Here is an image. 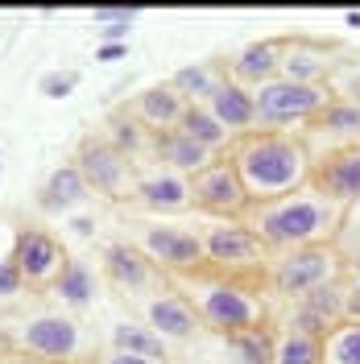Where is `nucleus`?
<instances>
[{
  "mask_svg": "<svg viewBox=\"0 0 360 364\" xmlns=\"http://www.w3.org/2000/svg\"><path fill=\"white\" fill-rule=\"evenodd\" d=\"M228 161L236 166V174L248 191V203H270V199H286L294 191L311 186V170L315 158L307 149V141L290 133H248L236 136Z\"/></svg>",
  "mask_w": 360,
  "mask_h": 364,
  "instance_id": "1",
  "label": "nucleus"
},
{
  "mask_svg": "<svg viewBox=\"0 0 360 364\" xmlns=\"http://www.w3.org/2000/svg\"><path fill=\"white\" fill-rule=\"evenodd\" d=\"M245 224L257 232V240L273 252L290 249H311V245H327L339 236L344 224V207L332 203L327 195H319L315 186H302L286 199H270V203H248Z\"/></svg>",
  "mask_w": 360,
  "mask_h": 364,
  "instance_id": "2",
  "label": "nucleus"
},
{
  "mask_svg": "<svg viewBox=\"0 0 360 364\" xmlns=\"http://www.w3.org/2000/svg\"><path fill=\"white\" fill-rule=\"evenodd\" d=\"M195 311L199 318L220 331V336H236V331H257L265 327V302L248 290L245 282L236 277H211V282H199L195 290Z\"/></svg>",
  "mask_w": 360,
  "mask_h": 364,
  "instance_id": "3",
  "label": "nucleus"
},
{
  "mask_svg": "<svg viewBox=\"0 0 360 364\" xmlns=\"http://www.w3.org/2000/svg\"><path fill=\"white\" fill-rule=\"evenodd\" d=\"M253 100H257V129H261V133H282L286 124L319 120L323 108L336 100V91L327 87V83H290V79H273V83L253 91Z\"/></svg>",
  "mask_w": 360,
  "mask_h": 364,
  "instance_id": "4",
  "label": "nucleus"
},
{
  "mask_svg": "<svg viewBox=\"0 0 360 364\" xmlns=\"http://www.w3.org/2000/svg\"><path fill=\"white\" fill-rule=\"evenodd\" d=\"M339 269H344V257H339L336 245H311V249H290V252L270 257L265 277H270L273 294L302 298L311 290H319V286L339 282Z\"/></svg>",
  "mask_w": 360,
  "mask_h": 364,
  "instance_id": "5",
  "label": "nucleus"
},
{
  "mask_svg": "<svg viewBox=\"0 0 360 364\" xmlns=\"http://www.w3.org/2000/svg\"><path fill=\"white\" fill-rule=\"evenodd\" d=\"M203 252H207V265L220 269L224 277H236V273H245V269L270 265V249L257 240V232L245 220L207 224V232H203Z\"/></svg>",
  "mask_w": 360,
  "mask_h": 364,
  "instance_id": "6",
  "label": "nucleus"
},
{
  "mask_svg": "<svg viewBox=\"0 0 360 364\" xmlns=\"http://www.w3.org/2000/svg\"><path fill=\"white\" fill-rule=\"evenodd\" d=\"M75 166L79 174L88 178L91 191L108 195V199H133V186H137V174H133V158H125L120 149H112L108 141H95L88 136L75 154Z\"/></svg>",
  "mask_w": 360,
  "mask_h": 364,
  "instance_id": "7",
  "label": "nucleus"
},
{
  "mask_svg": "<svg viewBox=\"0 0 360 364\" xmlns=\"http://www.w3.org/2000/svg\"><path fill=\"white\" fill-rule=\"evenodd\" d=\"M191 195H195L199 211L220 215V220H245V211H248V191L228 158H216L207 170H199L191 178Z\"/></svg>",
  "mask_w": 360,
  "mask_h": 364,
  "instance_id": "8",
  "label": "nucleus"
},
{
  "mask_svg": "<svg viewBox=\"0 0 360 364\" xmlns=\"http://www.w3.org/2000/svg\"><path fill=\"white\" fill-rule=\"evenodd\" d=\"M158 269L170 273H199L207 265V252H203V236L199 232H186V228H166V224H149L141 228V245Z\"/></svg>",
  "mask_w": 360,
  "mask_h": 364,
  "instance_id": "9",
  "label": "nucleus"
},
{
  "mask_svg": "<svg viewBox=\"0 0 360 364\" xmlns=\"http://www.w3.org/2000/svg\"><path fill=\"white\" fill-rule=\"evenodd\" d=\"M67 261L70 257L63 252L58 236H50L46 228H21L17 240H13V265L21 269L25 286H33V290L54 286Z\"/></svg>",
  "mask_w": 360,
  "mask_h": 364,
  "instance_id": "10",
  "label": "nucleus"
},
{
  "mask_svg": "<svg viewBox=\"0 0 360 364\" xmlns=\"http://www.w3.org/2000/svg\"><path fill=\"white\" fill-rule=\"evenodd\" d=\"M21 352H33L54 364H70L83 352V331L67 315H33L21 323Z\"/></svg>",
  "mask_w": 360,
  "mask_h": 364,
  "instance_id": "11",
  "label": "nucleus"
},
{
  "mask_svg": "<svg viewBox=\"0 0 360 364\" xmlns=\"http://www.w3.org/2000/svg\"><path fill=\"white\" fill-rule=\"evenodd\" d=\"M311 186L339 207L360 203V141L319 158L315 170H311Z\"/></svg>",
  "mask_w": 360,
  "mask_h": 364,
  "instance_id": "12",
  "label": "nucleus"
},
{
  "mask_svg": "<svg viewBox=\"0 0 360 364\" xmlns=\"http://www.w3.org/2000/svg\"><path fill=\"white\" fill-rule=\"evenodd\" d=\"M133 203L141 211H154V215H179L186 207H195L191 195V178H182L174 170H149V174H137L133 186Z\"/></svg>",
  "mask_w": 360,
  "mask_h": 364,
  "instance_id": "13",
  "label": "nucleus"
},
{
  "mask_svg": "<svg viewBox=\"0 0 360 364\" xmlns=\"http://www.w3.org/2000/svg\"><path fill=\"white\" fill-rule=\"evenodd\" d=\"M339 323H344V286H339V282L302 294L290 311V331L315 336V340H323V336H327L332 327H339Z\"/></svg>",
  "mask_w": 360,
  "mask_h": 364,
  "instance_id": "14",
  "label": "nucleus"
},
{
  "mask_svg": "<svg viewBox=\"0 0 360 364\" xmlns=\"http://www.w3.org/2000/svg\"><path fill=\"white\" fill-rule=\"evenodd\" d=\"M277 70H282V38H265V42H248L228 63V79L248 91H257V87H265V83H273Z\"/></svg>",
  "mask_w": 360,
  "mask_h": 364,
  "instance_id": "15",
  "label": "nucleus"
},
{
  "mask_svg": "<svg viewBox=\"0 0 360 364\" xmlns=\"http://www.w3.org/2000/svg\"><path fill=\"white\" fill-rule=\"evenodd\" d=\"M145 323L158 331L162 340H191L203 327L195 302L186 294H158L145 302Z\"/></svg>",
  "mask_w": 360,
  "mask_h": 364,
  "instance_id": "16",
  "label": "nucleus"
},
{
  "mask_svg": "<svg viewBox=\"0 0 360 364\" xmlns=\"http://www.w3.org/2000/svg\"><path fill=\"white\" fill-rule=\"evenodd\" d=\"M336 67L332 63V46L307 42V38H282V70L277 79L290 83H323V75Z\"/></svg>",
  "mask_w": 360,
  "mask_h": 364,
  "instance_id": "17",
  "label": "nucleus"
},
{
  "mask_svg": "<svg viewBox=\"0 0 360 364\" xmlns=\"http://www.w3.org/2000/svg\"><path fill=\"white\" fill-rule=\"evenodd\" d=\"M149 149H154V158L162 161V170H174V174H182V178H195L199 170H207V166L216 161L211 149L195 145V141H191L186 133H179V129L154 133L149 136Z\"/></svg>",
  "mask_w": 360,
  "mask_h": 364,
  "instance_id": "18",
  "label": "nucleus"
},
{
  "mask_svg": "<svg viewBox=\"0 0 360 364\" xmlns=\"http://www.w3.org/2000/svg\"><path fill=\"white\" fill-rule=\"evenodd\" d=\"M207 108H211V116H216L232 136L257 133V100H253V91L240 87V83L224 79V83L216 87V95L207 100Z\"/></svg>",
  "mask_w": 360,
  "mask_h": 364,
  "instance_id": "19",
  "label": "nucleus"
},
{
  "mask_svg": "<svg viewBox=\"0 0 360 364\" xmlns=\"http://www.w3.org/2000/svg\"><path fill=\"white\" fill-rule=\"evenodd\" d=\"M104 269L120 290H145V286L158 282V265L129 240H112L104 249Z\"/></svg>",
  "mask_w": 360,
  "mask_h": 364,
  "instance_id": "20",
  "label": "nucleus"
},
{
  "mask_svg": "<svg viewBox=\"0 0 360 364\" xmlns=\"http://www.w3.org/2000/svg\"><path fill=\"white\" fill-rule=\"evenodd\" d=\"M182 112H186V100L170 83H154L133 100V116L149 129V133H166V129H179Z\"/></svg>",
  "mask_w": 360,
  "mask_h": 364,
  "instance_id": "21",
  "label": "nucleus"
},
{
  "mask_svg": "<svg viewBox=\"0 0 360 364\" xmlns=\"http://www.w3.org/2000/svg\"><path fill=\"white\" fill-rule=\"evenodd\" d=\"M91 195V186H88V178L79 174V166L75 161H67V166H58L50 178H46V186H42V211H67V207H75V203H83Z\"/></svg>",
  "mask_w": 360,
  "mask_h": 364,
  "instance_id": "22",
  "label": "nucleus"
},
{
  "mask_svg": "<svg viewBox=\"0 0 360 364\" xmlns=\"http://www.w3.org/2000/svg\"><path fill=\"white\" fill-rule=\"evenodd\" d=\"M179 133H186L195 145L211 149V154L232 149V141H236V136L228 133L216 116H211V108H207V104H186V112H182V120H179Z\"/></svg>",
  "mask_w": 360,
  "mask_h": 364,
  "instance_id": "23",
  "label": "nucleus"
},
{
  "mask_svg": "<svg viewBox=\"0 0 360 364\" xmlns=\"http://www.w3.org/2000/svg\"><path fill=\"white\" fill-rule=\"evenodd\" d=\"M112 348L116 352H129V356H145V360H170L166 356V340L149 323H116L112 327Z\"/></svg>",
  "mask_w": 360,
  "mask_h": 364,
  "instance_id": "24",
  "label": "nucleus"
},
{
  "mask_svg": "<svg viewBox=\"0 0 360 364\" xmlns=\"http://www.w3.org/2000/svg\"><path fill=\"white\" fill-rule=\"evenodd\" d=\"M228 79V70L211 67V63H195V67H182L174 70V79H170V87L179 91L186 104H207L211 95H216V87Z\"/></svg>",
  "mask_w": 360,
  "mask_h": 364,
  "instance_id": "25",
  "label": "nucleus"
},
{
  "mask_svg": "<svg viewBox=\"0 0 360 364\" xmlns=\"http://www.w3.org/2000/svg\"><path fill=\"white\" fill-rule=\"evenodd\" d=\"M54 294L63 298L67 306H88L91 298H95V273H91L88 261H75L70 257L63 273H58V282H54Z\"/></svg>",
  "mask_w": 360,
  "mask_h": 364,
  "instance_id": "26",
  "label": "nucleus"
},
{
  "mask_svg": "<svg viewBox=\"0 0 360 364\" xmlns=\"http://www.w3.org/2000/svg\"><path fill=\"white\" fill-rule=\"evenodd\" d=\"M273 364H323V340L286 327L282 336H273Z\"/></svg>",
  "mask_w": 360,
  "mask_h": 364,
  "instance_id": "27",
  "label": "nucleus"
},
{
  "mask_svg": "<svg viewBox=\"0 0 360 364\" xmlns=\"http://www.w3.org/2000/svg\"><path fill=\"white\" fill-rule=\"evenodd\" d=\"M224 348L236 356V364H273V336L265 327L224 336Z\"/></svg>",
  "mask_w": 360,
  "mask_h": 364,
  "instance_id": "28",
  "label": "nucleus"
},
{
  "mask_svg": "<svg viewBox=\"0 0 360 364\" xmlns=\"http://www.w3.org/2000/svg\"><path fill=\"white\" fill-rule=\"evenodd\" d=\"M323 364H360V323H339L323 336Z\"/></svg>",
  "mask_w": 360,
  "mask_h": 364,
  "instance_id": "29",
  "label": "nucleus"
},
{
  "mask_svg": "<svg viewBox=\"0 0 360 364\" xmlns=\"http://www.w3.org/2000/svg\"><path fill=\"white\" fill-rule=\"evenodd\" d=\"M319 133H332V136H356L360 141V104L352 100H332L323 116L315 120Z\"/></svg>",
  "mask_w": 360,
  "mask_h": 364,
  "instance_id": "30",
  "label": "nucleus"
},
{
  "mask_svg": "<svg viewBox=\"0 0 360 364\" xmlns=\"http://www.w3.org/2000/svg\"><path fill=\"white\" fill-rule=\"evenodd\" d=\"M145 141H149V136H145V124H141L133 112H116L112 120H108V145L120 149L125 158L141 154V149H145Z\"/></svg>",
  "mask_w": 360,
  "mask_h": 364,
  "instance_id": "31",
  "label": "nucleus"
},
{
  "mask_svg": "<svg viewBox=\"0 0 360 364\" xmlns=\"http://www.w3.org/2000/svg\"><path fill=\"white\" fill-rule=\"evenodd\" d=\"M91 21H95V33L104 38V46H125L137 21V9H95Z\"/></svg>",
  "mask_w": 360,
  "mask_h": 364,
  "instance_id": "32",
  "label": "nucleus"
},
{
  "mask_svg": "<svg viewBox=\"0 0 360 364\" xmlns=\"http://www.w3.org/2000/svg\"><path fill=\"white\" fill-rule=\"evenodd\" d=\"M79 79H83L79 70H50V75H42V83H38V87H42L46 100H67L70 91L79 87Z\"/></svg>",
  "mask_w": 360,
  "mask_h": 364,
  "instance_id": "33",
  "label": "nucleus"
},
{
  "mask_svg": "<svg viewBox=\"0 0 360 364\" xmlns=\"http://www.w3.org/2000/svg\"><path fill=\"white\" fill-rule=\"evenodd\" d=\"M17 294H25V277L13 265V257H0V298L9 302V298H17Z\"/></svg>",
  "mask_w": 360,
  "mask_h": 364,
  "instance_id": "34",
  "label": "nucleus"
},
{
  "mask_svg": "<svg viewBox=\"0 0 360 364\" xmlns=\"http://www.w3.org/2000/svg\"><path fill=\"white\" fill-rule=\"evenodd\" d=\"M344 318L348 323H360V282L344 290Z\"/></svg>",
  "mask_w": 360,
  "mask_h": 364,
  "instance_id": "35",
  "label": "nucleus"
},
{
  "mask_svg": "<svg viewBox=\"0 0 360 364\" xmlns=\"http://www.w3.org/2000/svg\"><path fill=\"white\" fill-rule=\"evenodd\" d=\"M108 364H166V360H145V356H129V352H112Z\"/></svg>",
  "mask_w": 360,
  "mask_h": 364,
  "instance_id": "36",
  "label": "nucleus"
},
{
  "mask_svg": "<svg viewBox=\"0 0 360 364\" xmlns=\"http://www.w3.org/2000/svg\"><path fill=\"white\" fill-rule=\"evenodd\" d=\"M4 364H54V360H42L33 352H13V356H4Z\"/></svg>",
  "mask_w": 360,
  "mask_h": 364,
  "instance_id": "37",
  "label": "nucleus"
},
{
  "mask_svg": "<svg viewBox=\"0 0 360 364\" xmlns=\"http://www.w3.org/2000/svg\"><path fill=\"white\" fill-rule=\"evenodd\" d=\"M125 54H129V42L125 46H100V58H104V63H116V58H125Z\"/></svg>",
  "mask_w": 360,
  "mask_h": 364,
  "instance_id": "38",
  "label": "nucleus"
},
{
  "mask_svg": "<svg viewBox=\"0 0 360 364\" xmlns=\"http://www.w3.org/2000/svg\"><path fill=\"white\" fill-rule=\"evenodd\" d=\"M75 236H91V232H95V224H91V220H75Z\"/></svg>",
  "mask_w": 360,
  "mask_h": 364,
  "instance_id": "39",
  "label": "nucleus"
},
{
  "mask_svg": "<svg viewBox=\"0 0 360 364\" xmlns=\"http://www.w3.org/2000/svg\"><path fill=\"white\" fill-rule=\"evenodd\" d=\"M348 25H352V29H360V13H348Z\"/></svg>",
  "mask_w": 360,
  "mask_h": 364,
  "instance_id": "40",
  "label": "nucleus"
},
{
  "mask_svg": "<svg viewBox=\"0 0 360 364\" xmlns=\"http://www.w3.org/2000/svg\"><path fill=\"white\" fill-rule=\"evenodd\" d=\"M352 104H360V79H356V87H352Z\"/></svg>",
  "mask_w": 360,
  "mask_h": 364,
  "instance_id": "41",
  "label": "nucleus"
},
{
  "mask_svg": "<svg viewBox=\"0 0 360 364\" xmlns=\"http://www.w3.org/2000/svg\"><path fill=\"white\" fill-rule=\"evenodd\" d=\"M0 158H4V154H0Z\"/></svg>",
  "mask_w": 360,
  "mask_h": 364,
  "instance_id": "42",
  "label": "nucleus"
}]
</instances>
